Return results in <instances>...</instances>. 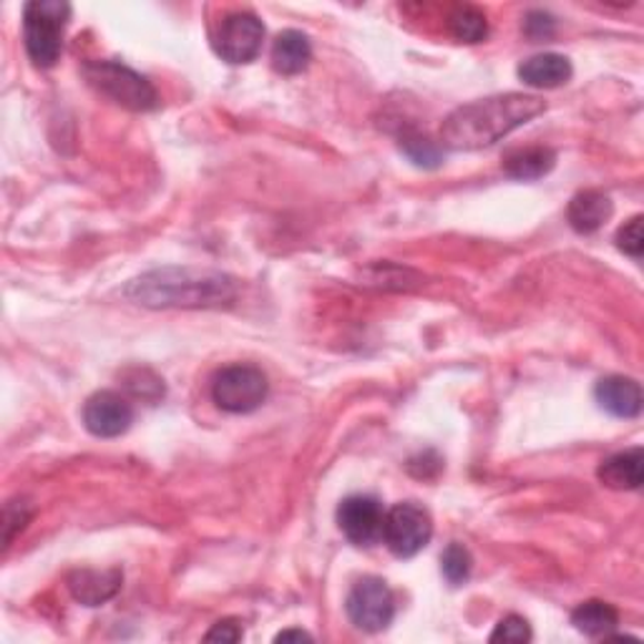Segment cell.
I'll return each instance as SVG.
<instances>
[{
  "label": "cell",
  "mask_w": 644,
  "mask_h": 644,
  "mask_svg": "<svg viewBox=\"0 0 644 644\" xmlns=\"http://www.w3.org/2000/svg\"><path fill=\"white\" fill-rule=\"evenodd\" d=\"M544 111V99L519 91L463 103L441 124V147L451 151H479L494 147L496 141L529 124Z\"/></svg>",
  "instance_id": "6da1fadb"
},
{
  "label": "cell",
  "mask_w": 644,
  "mask_h": 644,
  "mask_svg": "<svg viewBox=\"0 0 644 644\" xmlns=\"http://www.w3.org/2000/svg\"><path fill=\"white\" fill-rule=\"evenodd\" d=\"M124 298L151 310L230 308L237 300V280L217 270L159 268L131 280Z\"/></svg>",
  "instance_id": "7a4b0ae2"
},
{
  "label": "cell",
  "mask_w": 644,
  "mask_h": 644,
  "mask_svg": "<svg viewBox=\"0 0 644 644\" xmlns=\"http://www.w3.org/2000/svg\"><path fill=\"white\" fill-rule=\"evenodd\" d=\"M69 18L71 6L63 0H33L23 8L26 51L38 69H51L61 59Z\"/></svg>",
  "instance_id": "3957f363"
},
{
  "label": "cell",
  "mask_w": 644,
  "mask_h": 644,
  "mask_svg": "<svg viewBox=\"0 0 644 644\" xmlns=\"http://www.w3.org/2000/svg\"><path fill=\"white\" fill-rule=\"evenodd\" d=\"M83 79L101 97L111 99L129 111H154L159 107V93L151 87V81L119 61L83 63Z\"/></svg>",
  "instance_id": "277c9868"
},
{
  "label": "cell",
  "mask_w": 644,
  "mask_h": 644,
  "mask_svg": "<svg viewBox=\"0 0 644 644\" xmlns=\"http://www.w3.org/2000/svg\"><path fill=\"white\" fill-rule=\"evenodd\" d=\"M268 375L260 368L244 363L222 368L212 381V401L217 403V409L234 415L254 413L268 401Z\"/></svg>",
  "instance_id": "5b68a950"
},
{
  "label": "cell",
  "mask_w": 644,
  "mask_h": 644,
  "mask_svg": "<svg viewBox=\"0 0 644 644\" xmlns=\"http://www.w3.org/2000/svg\"><path fill=\"white\" fill-rule=\"evenodd\" d=\"M433 519L423 506L405 501L385 511L383 544L398 559H413L431 544Z\"/></svg>",
  "instance_id": "8992f818"
},
{
  "label": "cell",
  "mask_w": 644,
  "mask_h": 644,
  "mask_svg": "<svg viewBox=\"0 0 644 644\" xmlns=\"http://www.w3.org/2000/svg\"><path fill=\"white\" fill-rule=\"evenodd\" d=\"M345 612L355 630L378 634L391 627L395 617V596L381 576H363L350 590Z\"/></svg>",
  "instance_id": "52a82bcc"
},
{
  "label": "cell",
  "mask_w": 644,
  "mask_h": 644,
  "mask_svg": "<svg viewBox=\"0 0 644 644\" xmlns=\"http://www.w3.org/2000/svg\"><path fill=\"white\" fill-rule=\"evenodd\" d=\"M264 41V26L254 13L237 11L230 13L220 23V31L214 38V51L227 63L242 66L252 63L262 51Z\"/></svg>",
  "instance_id": "ba28073f"
},
{
  "label": "cell",
  "mask_w": 644,
  "mask_h": 644,
  "mask_svg": "<svg viewBox=\"0 0 644 644\" xmlns=\"http://www.w3.org/2000/svg\"><path fill=\"white\" fill-rule=\"evenodd\" d=\"M385 509L375 496L355 494L338 506V526L350 544L373 546L383 542Z\"/></svg>",
  "instance_id": "9c48e42d"
},
{
  "label": "cell",
  "mask_w": 644,
  "mask_h": 644,
  "mask_svg": "<svg viewBox=\"0 0 644 644\" xmlns=\"http://www.w3.org/2000/svg\"><path fill=\"white\" fill-rule=\"evenodd\" d=\"M134 423V405L117 391L93 393L83 405V425L97 439H119Z\"/></svg>",
  "instance_id": "30bf717a"
},
{
  "label": "cell",
  "mask_w": 644,
  "mask_h": 644,
  "mask_svg": "<svg viewBox=\"0 0 644 644\" xmlns=\"http://www.w3.org/2000/svg\"><path fill=\"white\" fill-rule=\"evenodd\" d=\"M594 398L602 411L614 419H637L642 413V388L637 381L624 375L602 378L594 388Z\"/></svg>",
  "instance_id": "8fae6325"
},
{
  "label": "cell",
  "mask_w": 644,
  "mask_h": 644,
  "mask_svg": "<svg viewBox=\"0 0 644 644\" xmlns=\"http://www.w3.org/2000/svg\"><path fill=\"white\" fill-rule=\"evenodd\" d=\"M121 582H124L121 570H76L69 574V592L87 607H101L119 594Z\"/></svg>",
  "instance_id": "7c38bea8"
},
{
  "label": "cell",
  "mask_w": 644,
  "mask_h": 644,
  "mask_svg": "<svg viewBox=\"0 0 644 644\" xmlns=\"http://www.w3.org/2000/svg\"><path fill=\"white\" fill-rule=\"evenodd\" d=\"M614 204L610 194L600 192V189H586V192L576 194L570 207H566V220H570L572 230L580 234H592L602 230L604 224L612 220Z\"/></svg>",
  "instance_id": "4fadbf2b"
},
{
  "label": "cell",
  "mask_w": 644,
  "mask_h": 644,
  "mask_svg": "<svg viewBox=\"0 0 644 644\" xmlns=\"http://www.w3.org/2000/svg\"><path fill=\"white\" fill-rule=\"evenodd\" d=\"M596 476L607 489L614 491H637L644 483V451L630 449L604 459L596 469Z\"/></svg>",
  "instance_id": "5bb4252c"
},
{
  "label": "cell",
  "mask_w": 644,
  "mask_h": 644,
  "mask_svg": "<svg viewBox=\"0 0 644 644\" xmlns=\"http://www.w3.org/2000/svg\"><path fill=\"white\" fill-rule=\"evenodd\" d=\"M519 79L532 89H559L572 79V63L562 53H539L519 66Z\"/></svg>",
  "instance_id": "9a60e30c"
},
{
  "label": "cell",
  "mask_w": 644,
  "mask_h": 644,
  "mask_svg": "<svg viewBox=\"0 0 644 644\" xmlns=\"http://www.w3.org/2000/svg\"><path fill=\"white\" fill-rule=\"evenodd\" d=\"M312 61L310 38L300 31H282L272 43V66L282 76H298Z\"/></svg>",
  "instance_id": "2e32d148"
},
{
  "label": "cell",
  "mask_w": 644,
  "mask_h": 644,
  "mask_svg": "<svg viewBox=\"0 0 644 644\" xmlns=\"http://www.w3.org/2000/svg\"><path fill=\"white\" fill-rule=\"evenodd\" d=\"M556 167V154L549 147L514 149L504 157V172L516 182H536Z\"/></svg>",
  "instance_id": "e0dca14e"
},
{
  "label": "cell",
  "mask_w": 644,
  "mask_h": 644,
  "mask_svg": "<svg viewBox=\"0 0 644 644\" xmlns=\"http://www.w3.org/2000/svg\"><path fill=\"white\" fill-rule=\"evenodd\" d=\"M572 624L576 632L586 634V637H612V632L617 630L620 614L612 604L602 600H590L582 602L580 607L572 612Z\"/></svg>",
  "instance_id": "ac0fdd59"
},
{
  "label": "cell",
  "mask_w": 644,
  "mask_h": 644,
  "mask_svg": "<svg viewBox=\"0 0 644 644\" xmlns=\"http://www.w3.org/2000/svg\"><path fill=\"white\" fill-rule=\"evenodd\" d=\"M398 147L411 159V164L419 169H439L443 164L441 141H433L429 134H421V131H403L398 137Z\"/></svg>",
  "instance_id": "d6986e66"
},
{
  "label": "cell",
  "mask_w": 644,
  "mask_h": 644,
  "mask_svg": "<svg viewBox=\"0 0 644 644\" xmlns=\"http://www.w3.org/2000/svg\"><path fill=\"white\" fill-rule=\"evenodd\" d=\"M449 31L461 43H481L489 36V21L479 8L461 6L449 16Z\"/></svg>",
  "instance_id": "ffe728a7"
},
{
  "label": "cell",
  "mask_w": 644,
  "mask_h": 644,
  "mask_svg": "<svg viewBox=\"0 0 644 644\" xmlns=\"http://www.w3.org/2000/svg\"><path fill=\"white\" fill-rule=\"evenodd\" d=\"M473 570V559L471 552L463 544L453 542L446 546V552L441 554V572L446 576V582L453 586H461L463 582H469Z\"/></svg>",
  "instance_id": "44dd1931"
},
{
  "label": "cell",
  "mask_w": 644,
  "mask_h": 644,
  "mask_svg": "<svg viewBox=\"0 0 644 644\" xmlns=\"http://www.w3.org/2000/svg\"><path fill=\"white\" fill-rule=\"evenodd\" d=\"M124 381L129 391L141 398V401L157 403L159 398H164V381L147 371V368H134V371L124 373Z\"/></svg>",
  "instance_id": "7402d4cb"
},
{
  "label": "cell",
  "mask_w": 644,
  "mask_h": 644,
  "mask_svg": "<svg viewBox=\"0 0 644 644\" xmlns=\"http://www.w3.org/2000/svg\"><path fill=\"white\" fill-rule=\"evenodd\" d=\"M532 627H529V622L524 617H519V614H509V617L501 620L496 624V630L491 632V642H511V644H524V642H532Z\"/></svg>",
  "instance_id": "603a6c76"
},
{
  "label": "cell",
  "mask_w": 644,
  "mask_h": 644,
  "mask_svg": "<svg viewBox=\"0 0 644 644\" xmlns=\"http://www.w3.org/2000/svg\"><path fill=\"white\" fill-rule=\"evenodd\" d=\"M642 217H632L630 222H624L617 232V248L630 254V258L640 260L642 252H644V230H642Z\"/></svg>",
  "instance_id": "cb8c5ba5"
},
{
  "label": "cell",
  "mask_w": 644,
  "mask_h": 644,
  "mask_svg": "<svg viewBox=\"0 0 644 644\" xmlns=\"http://www.w3.org/2000/svg\"><path fill=\"white\" fill-rule=\"evenodd\" d=\"M373 274L371 282H378V288H385V290H405L409 288V278H419V274L405 270V268H395V264H373L371 270Z\"/></svg>",
  "instance_id": "d4e9b609"
},
{
  "label": "cell",
  "mask_w": 644,
  "mask_h": 644,
  "mask_svg": "<svg viewBox=\"0 0 644 644\" xmlns=\"http://www.w3.org/2000/svg\"><path fill=\"white\" fill-rule=\"evenodd\" d=\"M556 21L544 11H532L524 21V33L532 38V41H544V38L554 36Z\"/></svg>",
  "instance_id": "484cf974"
},
{
  "label": "cell",
  "mask_w": 644,
  "mask_h": 644,
  "mask_svg": "<svg viewBox=\"0 0 644 644\" xmlns=\"http://www.w3.org/2000/svg\"><path fill=\"white\" fill-rule=\"evenodd\" d=\"M244 637L242 624L237 620H222L204 634L207 642H240Z\"/></svg>",
  "instance_id": "4316f807"
},
{
  "label": "cell",
  "mask_w": 644,
  "mask_h": 644,
  "mask_svg": "<svg viewBox=\"0 0 644 644\" xmlns=\"http://www.w3.org/2000/svg\"><path fill=\"white\" fill-rule=\"evenodd\" d=\"M28 519H31V509H28L26 501L21 504V511H18V516H13L11 506H6V519H3V534H6L3 542H6V546H11L13 534L18 532V529H26Z\"/></svg>",
  "instance_id": "83f0119b"
},
{
  "label": "cell",
  "mask_w": 644,
  "mask_h": 644,
  "mask_svg": "<svg viewBox=\"0 0 644 644\" xmlns=\"http://www.w3.org/2000/svg\"><path fill=\"white\" fill-rule=\"evenodd\" d=\"M290 640H298V642H302V640H312V634H308V632H302V630H285V632H280L278 637H274V642H290Z\"/></svg>",
  "instance_id": "f1b7e54d"
}]
</instances>
